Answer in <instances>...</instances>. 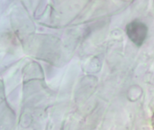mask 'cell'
Returning a JSON list of instances; mask_svg holds the SVG:
<instances>
[{
	"label": "cell",
	"instance_id": "6da1fadb",
	"mask_svg": "<svg viewBox=\"0 0 154 130\" xmlns=\"http://www.w3.org/2000/svg\"><path fill=\"white\" fill-rule=\"evenodd\" d=\"M126 31L129 39L138 47L143 44L147 36L146 25L140 21L130 23L126 26Z\"/></svg>",
	"mask_w": 154,
	"mask_h": 130
}]
</instances>
